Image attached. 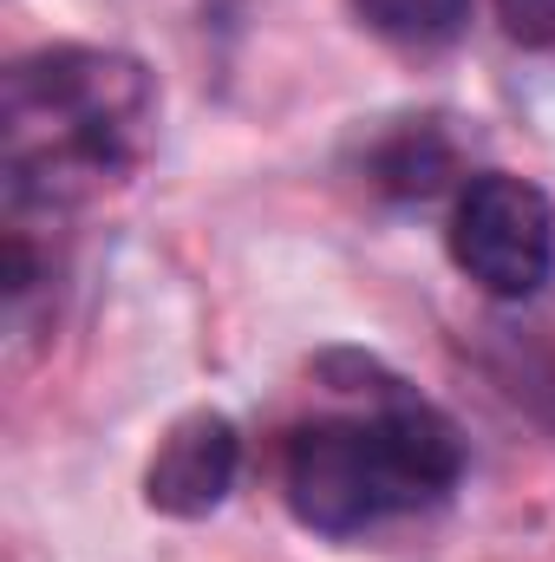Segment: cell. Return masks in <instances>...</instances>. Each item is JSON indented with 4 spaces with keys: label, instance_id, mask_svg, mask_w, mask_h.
Wrapping results in <instances>:
<instances>
[{
    "label": "cell",
    "instance_id": "1",
    "mask_svg": "<svg viewBox=\"0 0 555 562\" xmlns=\"http://www.w3.org/2000/svg\"><path fill=\"white\" fill-rule=\"evenodd\" d=\"M157 125V86L105 46H46L7 66L0 170L13 210H59L118 183Z\"/></svg>",
    "mask_w": 555,
    "mask_h": 562
},
{
    "label": "cell",
    "instance_id": "2",
    "mask_svg": "<svg viewBox=\"0 0 555 562\" xmlns=\"http://www.w3.org/2000/svg\"><path fill=\"white\" fill-rule=\"evenodd\" d=\"M464 477V438L431 400L386 393L366 419H314L281 451L287 510L320 537H360L380 517L424 510Z\"/></svg>",
    "mask_w": 555,
    "mask_h": 562
},
{
    "label": "cell",
    "instance_id": "3",
    "mask_svg": "<svg viewBox=\"0 0 555 562\" xmlns=\"http://www.w3.org/2000/svg\"><path fill=\"white\" fill-rule=\"evenodd\" d=\"M451 262L497 301H530L555 276V203L543 183L484 170L457 190L451 210Z\"/></svg>",
    "mask_w": 555,
    "mask_h": 562
},
{
    "label": "cell",
    "instance_id": "4",
    "mask_svg": "<svg viewBox=\"0 0 555 562\" xmlns=\"http://www.w3.org/2000/svg\"><path fill=\"white\" fill-rule=\"evenodd\" d=\"M236 471H242V431L229 413H183L157 438L150 464H144V504L157 517H177V524H203L229 504L236 491Z\"/></svg>",
    "mask_w": 555,
    "mask_h": 562
},
{
    "label": "cell",
    "instance_id": "5",
    "mask_svg": "<svg viewBox=\"0 0 555 562\" xmlns=\"http://www.w3.org/2000/svg\"><path fill=\"white\" fill-rule=\"evenodd\" d=\"M353 13L393 46H451L471 20V0H353Z\"/></svg>",
    "mask_w": 555,
    "mask_h": 562
},
{
    "label": "cell",
    "instance_id": "6",
    "mask_svg": "<svg viewBox=\"0 0 555 562\" xmlns=\"http://www.w3.org/2000/svg\"><path fill=\"white\" fill-rule=\"evenodd\" d=\"M503 33L523 46H555V0H497Z\"/></svg>",
    "mask_w": 555,
    "mask_h": 562
}]
</instances>
